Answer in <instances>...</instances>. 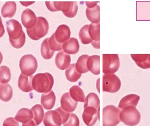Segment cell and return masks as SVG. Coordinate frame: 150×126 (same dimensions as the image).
Listing matches in <instances>:
<instances>
[{"instance_id":"e0dca14e","label":"cell","mask_w":150,"mask_h":126,"mask_svg":"<svg viewBox=\"0 0 150 126\" xmlns=\"http://www.w3.org/2000/svg\"><path fill=\"white\" fill-rule=\"evenodd\" d=\"M63 51L68 54L74 55L79 50V45L76 38H70L62 45Z\"/></svg>"},{"instance_id":"1f68e13d","label":"cell","mask_w":150,"mask_h":126,"mask_svg":"<svg viewBox=\"0 0 150 126\" xmlns=\"http://www.w3.org/2000/svg\"><path fill=\"white\" fill-rule=\"evenodd\" d=\"M89 25H84L79 31V39L81 43L84 45H87L91 43L93 41L88 33Z\"/></svg>"},{"instance_id":"d6986e66","label":"cell","mask_w":150,"mask_h":126,"mask_svg":"<svg viewBox=\"0 0 150 126\" xmlns=\"http://www.w3.org/2000/svg\"><path fill=\"white\" fill-rule=\"evenodd\" d=\"M132 59L141 68H150V54H131Z\"/></svg>"},{"instance_id":"83f0119b","label":"cell","mask_w":150,"mask_h":126,"mask_svg":"<svg viewBox=\"0 0 150 126\" xmlns=\"http://www.w3.org/2000/svg\"><path fill=\"white\" fill-rule=\"evenodd\" d=\"M69 94L71 97L77 102L85 103L86 98L83 90L77 85L73 86L69 90Z\"/></svg>"},{"instance_id":"b9f144b4","label":"cell","mask_w":150,"mask_h":126,"mask_svg":"<svg viewBox=\"0 0 150 126\" xmlns=\"http://www.w3.org/2000/svg\"><path fill=\"white\" fill-rule=\"evenodd\" d=\"M3 59V58L2 54L1 52L0 51V65L2 62Z\"/></svg>"},{"instance_id":"f1b7e54d","label":"cell","mask_w":150,"mask_h":126,"mask_svg":"<svg viewBox=\"0 0 150 126\" xmlns=\"http://www.w3.org/2000/svg\"><path fill=\"white\" fill-rule=\"evenodd\" d=\"M82 74L79 73L76 68V64H72L67 69L66 76L67 79L71 82H75L80 78Z\"/></svg>"},{"instance_id":"ab89813d","label":"cell","mask_w":150,"mask_h":126,"mask_svg":"<svg viewBox=\"0 0 150 126\" xmlns=\"http://www.w3.org/2000/svg\"><path fill=\"white\" fill-rule=\"evenodd\" d=\"M98 2H86V4L87 6V8H93L95 7L96 5H97V3Z\"/></svg>"},{"instance_id":"9c48e42d","label":"cell","mask_w":150,"mask_h":126,"mask_svg":"<svg viewBox=\"0 0 150 126\" xmlns=\"http://www.w3.org/2000/svg\"><path fill=\"white\" fill-rule=\"evenodd\" d=\"M82 115L83 120L87 126H93L98 119L100 120V108L93 105L84 106Z\"/></svg>"},{"instance_id":"30bf717a","label":"cell","mask_w":150,"mask_h":126,"mask_svg":"<svg viewBox=\"0 0 150 126\" xmlns=\"http://www.w3.org/2000/svg\"><path fill=\"white\" fill-rule=\"evenodd\" d=\"M7 30L10 39L17 40L23 34V28L21 24L15 19H11L6 23Z\"/></svg>"},{"instance_id":"484cf974","label":"cell","mask_w":150,"mask_h":126,"mask_svg":"<svg viewBox=\"0 0 150 126\" xmlns=\"http://www.w3.org/2000/svg\"><path fill=\"white\" fill-rule=\"evenodd\" d=\"M86 17L92 23H98L100 21V7L97 5L91 8H86Z\"/></svg>"},{"instance_id":"4fadbf2b","label":"cell","mask_w":150,"mask_h":126,"mask_svg":"<svg viewBox=\"0 0 150 126\" xmlns=\"http://www.w3.org/2000/svg\"><path fill=\"white\" fill-rule=\"evenodd\" d=\"M77 104V102L71 97L69 92L63 94L61 98V107L67 112H73L76 110Z\"/></svg>"},{"instance_id":"4dcf8cb0","label":"cell","mask_w":150,"mask_h":126,"mask_svg":"<svg viewBox=\"0 0 150 126\" xmlns=\"http://www.w3.org/2000/svg\"><path fill=\"white\" fill-rule=\"evenodd\" d=\"M48 38H47L43 41L41 45V55L42 57L45 59H50L53 56L54 52L52 51L49 47L48 45Z\"/></svg>"},{"instance_id":"d6a6232c","label":"cell","mask_w":150,"mask_h":126,"mask_svg":"<svg viewBox=\"0 0 150 126\" xmlns=\"http://www.w3.org/2000/svg\"><path fill=\"white\" fill-rule=\"evenodd\" d=\"M11 79V74L9 68L7 66L0 67V83L7 84Z\"/></svg>"},{"instance_id":"836d02e7","label":"cell","mask_w":150,"mask_h":126,"mask_svg":"<svg viewBox=\"0 0 150 126\" xmlns=\"http://www.w3.org/2000/svg\"><path fill=\"white\" fill-rule=\"evenodd\" d=\"M48 45L52 51H60L62 50V45L59 43L55 39L54 33L48 40Z\"/></svg>"},{"instance_id":"52a82bcc","label":"cell","mask_w":150,"mask_h":126,"mask_svg":"<svg viewBox=\"0 0 150 126\" xmlns=\"http://www.w3.org/2000/svg\"><path fill=\"white\" fill-rule=\"evenodd\" d=\"M103 72L105 74H114L120 67L118 54H103Z\"/></svg>"},{"instance_id":"ffe728a7","label":"cell","mask_w":150,"mask_h":126,"mask_svg":"<svg viewBox=\"0 0 150 126\" xmlns=\"http://www.w3.org/2000/svg\"><path fill=\"white\" fill-rule=\"evenodd\" d=\"M33 76H26L21 74L19 77L18 86L19 89L25 92H29L32 91V80Z\"/></svg>"},{"instance_id":"f546056e","label":"cell","mask_w":150,"mask_h":126,"mask_svg":"<svg viewBox=\"0 0 150 126\" xmlns=\"http://www.w3.org/2000/svg\"><path fill=\"white\" fill-rule=\"evenodd\" d=\"M89 57L87 55H83L80 56L78 59L76 63V68L77 71L80 74H85L89 71L86 66L87 60Z\"/></svg>"},{"instance_id":"60d3db41","label":"cell","mask_w":150,"mask_h":126,"mask_svg":"<svg viewBox=\"0 0 150 126\" xmlns=\"http://www.w3.org/2000/svg\"><path fill=\"white\" fill-rule=\"evenodd\" d=\"M22 126H36V125L33 120H31L27 123L23 124Z\"/></svg>"},{"instance_id":"d4e9b609","label":"cell","mask_w":150,"mask_h":126,"mask_svg":"<svg viewBox=\"0 0 150 126\" xmlns=\"http://www.w3.org/2000/svg\"><path fill=\"white\" fill-rule=\"evenodd\" d=\"M16 11V4L14 1L5 3L1 9V15L4 18H12Z\"/></svg>"},{"instance_id":"7402d4cb","label":"cell","mask_w":150,"mask_h":126,"mask_svg":"<svg viewBox=\"0 0 150 126\" xmlns=\"http://www.w3.org/2000/svg\"><path fill=\"white\" fill-rule=\"evenodd\" d=\"M86 66L89 71L93 74L98 75L100 73V56L94 55L90 56L87 60Z\"/></svg>"},{"instance_id":"44dd1931","label":"cell","mask_w":150,"mask_h":126,"mask_svg":"<svg viewBox=\"0 0 150 126\" xmlns=\"http://www.w3.org/2000/svg\"><path fill=\"white\" fill-rule=\"evenodd\" d=\"M140 99V97L135 94H130L123 97L120 101L119 108L122 110L127 106L136 107Z\"/></svg>"},{"instance_id":"8992f818","label":"cell","mask_w":150,"mask_h":126,"mask_svg":"<svg viewBox=\"0 0 150 126\" xmlns=\"http://www.w3.org/2000/svg\"><path fill=\"white\" fill-rule=\"evenodd\" d=\"M19 67L23 75L26 76H31L38 69L37 59L32 55H24L20 59Z\"/></svg>"},{"instance_id":"7a4b0ae2","label":"cell","mask_w":150,"mask_h":126,"mask_svg":"<svg viewBox=\"0 0 150 126\" xmlns=\"http://www.w3.org/2000/svg\"><path fill=\"white\" fill-rule=\"evenodd\" d=\"M47 8L51 11H62L69 18L74 17L77 13L78 6L74 1H46Z\"/></svg>"},{"instance_id":"ba28073f","label":"cell","mask_w":150,"mask_h":126,"mask_svg":"<svg viewBox=\"0 0 150 126\" xmlns=\"http://www.w3.org/2000/svg\"><path fill=\"white\" fill-rule=\"evenodd\" d=\"M121 82L119 77L113 74H104L103 76V91L115 93L121 88Z\"/></svg>"},{"instance_id":"7c38bea8","label":"cell","mask_w":150,"mask_h":126,"mask_svg":"<svg viewBox=\"0 0 150 126\" xmlns=\"http://www.w3.org/2000/svg\"><path fill=\"white\" fill-rule=\"evenodd\" d=\"M37 18L36 15L32 10L30 8L25 10L21 16L22 24L27 30L34 27L37 23Z\"/></svg>"},{"instance_id":"5b68a950","label":"cell","mask_w":150,"mask_h":126,"mask_svg":"<svg viewBox=\"0 0 150 126\" xmlns=\"http://www.w3.org/2000/svg\"><path fill=\"white\" fill-rule=\"evenodd\" d=\"M120 109L112 105H108L103 110V126H116L121 121Z\"/></svg>"},{"instance_id":"5bb4252c","label":"cell","mask_w":150,"mask_h":126,"mask_svg":"<svg viewBox=\"0 0 150 126\" xmlns=\"http://www.w3.org/2000/svg\"><path fill=\"white\" fill-rule=\"evenodd\" d=\"M55 38L59 43L62 44L70 38L71 31L70 28L65 24L60 25L54 33Z\"/></svg>"},{"instance_id":"277c9868","label":"cell","mask_w":150,"mask_h":126,"mask_svg":"<svg viewBox=\"0 0 150 126\" xmlns=\"http://www.w3.org/2000/svg\"><path fill=\"white\" fill-rule=\"evenodd\" d=\"M120 119L125 125L134 126L139 124L141 120V114L136 107L129 106L122 110L120 113Z\"/></svg>"},{"instance_id":"2e32d148","label":"cell","mask_w":150,"mask_h":126,"mask_svg":"<svg viewBox=\"0 0 150 126\" xmlns=\"http://www.w3.org/2000/svg\"><path fill=\"white\" fill-rule=\"evenodd\" d=\"M100 24L91 23L88 27V33L93 41L92 45L95 48L99 49Z\"/></svg>"},{"instance_id":"603a6c76","label":"cell","mask_w":150,"mask_h":126,"mask_svg":"<svg viewBox=\"0 0 150 126\" xmlns=\"http://www.w3.org/2000/svg\"><path fill=\"white\" fill-rule=\"evenodd\" d=\"M33 118V113L31 110L27 108H22L20 109L16 115L15 116V119L20 123L25 124L32 120Z\"/></svg>"},{"instance_id":"e575fe53","label":"cell","mask_w":150,"mask_h":126,"mask_svg":"<svg viewBox=\"0 0 150 126\" xmlns=\"http://www.w3.org/2000/svg\"><path fill=\"white\" fill-rule=\"evenodd\" d=\"M9 41L13 47L18 49L23 46L25 42V35L24 32H23L21 38L17 40H13L9 38Z\"/></svg>"},{"instance_id":"4316f807","label":"cell","mask_w":150,"mask_h":126,"mask_svg":"<svg viewBox=\"0 0 150 126\" xmlns=\"http://www.w3.org/2000/svg\"><path fill=\"white\" fill-rule=\"evenodd\" d=\"M33 113V121L36 126H38L42 122L45 117L44 110L42 105L39 104L36 105L31 108Z\"/></svg>"},{"instance_id":"74e56055","label":"cell","mask_w":150,"mask_h":126,"mask_svg":"<svg viewBox=\"0 0 150 126\" xmlns=\"http://www.w3.org/2000/svg\"><path fill=\"white\" fill-rule=\"evenodd\" d=\"M3 126H19L18 122L13 118H9L5 119L3 123Z\"/></svg>"},{"instance_id":"8fae6325","label":"cell","mask_w":150,"mask_h":126,"mask_svg":"<svg viewBox=\"0 0 150 126\" xmlns=\"http://www.w3.org/2000/svg\"><path fill=\"white\" fill-rule=\"evenodd\" d=\"M43 123L45 126H61L62 118L55 110L49 111L45 113Z\"/></svg>"},{"instance_id":"cb8c5ba5","label":"cell","mask_w":150,"mask_h":126,"mask_svg":"<svg viewBox=\"0 0 150 126\" xmlns=\"http://www.w3.org/2000/svg\"><path fill=\"white\" fill-rule=\"evenodd\" d=\"M13 90L8 84H0V99L4 102H8L12 98Z\"/></svg>"},{"instance_id":"f35d334b","label":"cell","mask_w":150,"mask_h":126,"mask_svg":"<svg viewBox=\"0 0 150 126\" xmlns=\"http://www.w3.org/2000/svg\"><path fill=\"white\" fill-rule=\"evenodd\" d=\"M5 30H4V26L3 24L2 19L0 16V38H2L4 35Z\"/></svg>"},{"instance_id":"3957f363","label":"cell","mask_w":150,"mask_h":126,"mask_svg":"<svg viewBox=\"0 0 150 126\" xmlns=\"http://www.w3.org/2000/svg\"><path fill=\"white\" fill-rule=\"evenodd\" d=\"M49 28V23L47 19L43 17H38L35 26L31 29L26 30V31L31 39L38 40L47 34Z\"/></svg>"},{"instance_id":"9a60e30c","label":"cell","mask_w":150,"mask_h":126,"mask_svg":"<svg viewBox=\"0 0 150 126\" xmlns=\"http://www.w3.org/2000/svg\"><path fill=\"white\" fill-rule=\"evenodd\" d=\"M55 64L57 67L60 70H65L70 66L71 57L69 55L64 51L59 52L55 57Z\"/></svg>"},{"instance_id":"ac0fdd59","label":"cell","mask_w":150,"mask_h":126,"mask_svg":"<svg viewBox=\"0 0 150 126\" xmlns=\"http://www.w3.org/2000/svg\"><path fill=\"white\" fill-rule=\"evenodd\" d=\"M56 101V96L53 91L41 95V104L46 110H51L53 108Z\"/></svg>"},{"instance_id":"d590c367","label":"cell","mask_w":150,"mask_h":126,"mask_svg":"<svg viewBox=\"0 0 150 126\" xmlns=\"http://www.w3.org/2000/svg\"><path fill=\"white\" fill-rule=\"evenodd\" d=\"M63 126H79V119L77 116L74 113H71L68 120L66 123L63 124Z\"/></svg>"},{"instance_id":"8d00e7d4","label":"cell","mask_w":150,"mask_h":126,"mask_svg":"<svg viewBox=\"0 0 150 126\" xmlns=\"http://www.w3.org/2000/svg\"><path fill=\"white\" fill-rule=\"evenodd\" d=\"M56 111L59 112L61 116L62 119V124H65L68 120L69 118L70 117V113L65 111L61 107H59L58 109L55 110Z\"/></svg>"},{"instance_id":"6da1fadb","label":"cell","mask_w":150,"mask_h":126,"mask_svg":"<svg viewBox=\"0 0 150 126\" xmlns=\"http://www.w3.org/2000/svg\"><path fill=\"white\" fill-rule=\"evenodd\" d=\"M54 84L52 76L48 73L35 75L32 80L33 89L39 93H47L52 90Z\"/></svg>"}]
</instances>
